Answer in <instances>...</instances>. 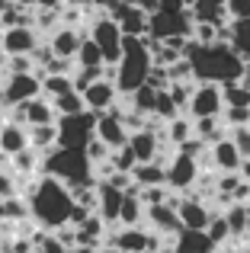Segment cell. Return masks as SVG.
I'll list each match as a JSON object with an SVG mask.
<instances>
[{"instance_id": "5b68a950", "label": "cell", "mask_w": 250, "mask_h": 253, "mask_svg": "<svg viewBox=\"0 0 250 253\" xmlns=\"http://www.w3.org/2000/svg\"><path fill=\"white\" fill-rule=\"evenodd\" d=\"M193 26L196 19L189 13V6H157L148 16V32L157 42H164L170 36H193Z\"/></svg>"}, {"instance_id": "74e56055", "label": "cell", "mask_w": 250, "mask_h": 253, "mask_svg": "<svg viewBox=\"0 0 250 253\" xmlns=\"http://www.w3.org/2000/svg\"><path fill=\"white\" fill-rule=\"evenodd\" d=\"M39 164H42V161L36 157V151H32V148H26L23 154H16V157H13V167H16L19 173H32V170L39 167Z\"/></svg>"}, {"instance_id": "8fae6325", "label": "cell", "mask_w": 250, "mask_h": 253, "mask_svg": "<svg viewBox=\"0 0 250 253\" xmlns=\"http://www.w3.org/2000/svg\"><path fill=\"white\" fill-rule=\"evenodd\" d=\"M39 32L36 26H10V29L0 36V48L6 55H32L39 48Z\"/></svg>"}, {"instance_id": "c3c4849f", "label": "cell", "mask_w": 250, "mask_h": 253, "mask_svg": "<svg viewBox=\"0 0 250 253\" xmlns=\"http://www.w3.org/2000/svg\"><path fill=\"white\" fill-rule=\"evenodd\" d=\"M93 253H116V250H93Z\"/></svg>"}, {"instance_id": "8d00e7d4", "label": "cell", "mask_w": 250, "mask_h": 253, "mask_svg": "<svg viewBox=\"0 0 250 253\" xmlns=\"http://www.w3.org/2000/svg\"><path fill=\"white\" fill-rule=\"evenodd\" d=\"M206 234L212 237L215 244H221L225 237H231V231H228V221H225V215H212V221H208Z\"/></svg>"}, {"instance_id": "f6af8a7d", "label": "cell", "mask_w": 250, "mask_h": 253, "mask_svg": "<svg viewBox=\"0 0 250 253\" xmlns=\"http://www.w3.org/2000/svg\"><path fill=\"white\" fill-rule=\"evenodd\" d=\"M10 3H16V6H36V0H10Z\"/></svg>"}, {"instance_id": "52a82bcc", "label": "cell", "mask_w": 250, "mask_h": 253, "mask_svg": "<svg viewBox=\"0 0 250 253\" xmlns=\"http://www.w3.org/2000/svg\"><path fill=\"white\" fill-rule=\"evenodd\" d=\"M39 93H42V77H36L32 71H26V74H6L3 86H0V103L23 106L29 99H36Z\"/></svg>"}, {"instance_id": "9a60e30c", "label": "cell", "mask_w": 250, "mask_h": 253, "mask_svg": "<svg viewBox=\"0 0 250 253\" xmlns=\"http://www.w3.org/2000/svg\"><path fill=\"white\" fill-rule=\"evenodd\" d=\"M196 176H199V164H196V157L186 154V151H180V154L170 161V167H167V186H173V189H186V186L196 183Z\"/></svg>"}, {"instance_id": "4dcf8cb0", "label": "cell", "mask_w": 250, "mask_h": 253, "mask_svg": "<svg viewBox=\"0 0 250 253\" xmlns=\"http://www.w3.org/2000/svg\"><path fill=\"white\" fill-rule=\"evenodd\" d=\"M128 96H131V103H135V106H131V109H135V112H141V116H148V112H151V116H154L157 90H154V86H151V84H141V86H138L135 93H128Z\"/></svg>"}, {"instance_id": "30bf717a", "label": "cell", "mask_w": 250, "mask_h": 253, "mask_svg": "<svg viewBox=\"0 0 250 253\" xmlns=\"http://www.w3.org/2000/svg\"><path fill=\"white\" fill-rule=\"evenodd\" d=\"M96 138H100L109 151L128 144V128H125V122H122L119 106H113L109 112H100V116H96Z\"/></svg>"}, {"instance_id": "d4e9b609", "label": "cell", "mask_w": 250, "mask_h": 253, "mask_svg": "<svg viewBox=\"0 0 250 253\" xmlns=\"http://www.w3.org/2000/svg\"><path fill=\"white\" fill-rule=\"evenodd\" d=\"M128 148L135 151L138 164H148V161H154V157H157V135L151 128H138V131H131V135H128Z\"/></svg>"}, {"instance_id": "2e32d148", "label": "cell", "mask_w": 250, "mask_h": 253, "mask_svg": "<svg viewBox=\"0 0 250 253\" xmlns=\"http://www.w3.org/2000/svg\"><path fill=\"white\" fill-rule=\"evenodd\" d=\"M81 42H83L81 29H74V26H58V29L51 32V39H48V48H51V55H55V58L74 61V55H77V48H81Z\"/></svg>"}, {"instance_id": "3957f363", "label": "cell", "mask_w": 250, "mask_h": 253, "mask_svg": "<svg viewBox=\"0 0 250 253\" xmlns=\"http://www.w3.org/2000/svg\"><path fill=\"white\" fill-rule=\"evenodd\" d=\"M151 68H154V58H151L148 39L144 36H125L122 39V58L116 61V74H113L119 93H135L141 84H148Z\"/></svg>"}, {"instance_id": "1f68e13d", "label": "cell", "mask_w": 250, "mask_h": 253, "mask_svg": "<svg viewBox=\"0 0 250 253\" xmlns=\"http://www.w3.org/2000/svg\"><path fill=\"white\" fill-rule=\"evenodd\" d=\"M42 90L48 93L51 99H55V96H64V93L74 90V77H71V74H45L42 77Z\"/></svg>"}, {"instance_id": "ab89813d", "label": "cell", "mask_w": 250, "mask_h": 253, "mask_svg": "<svg viewBox=\"0 0 250 253\" xmlns=\"http://www.w3.org/2000/svg\"><path fill=\"white\" fill-rule=\"evenodd\" d=\"M39 253H71V250L64 247L58 237H42V241H39Z\"/></svg>"}, {"instance_id": "277c9868", "label": "cell", "mask_w": 250, "mask_h": 253, "mask_svg": "<svg viewBox=\"0 0 250 253\" xmlns=\"http://www.w3.org/2000/svg\"><path fill=\"white\" fill-rule=\"evenodd\" d=\"M48 176L61 179L68 189H81V186H93V164H90L87 151L81 148H51V154L42 161Z\"/></svg>"}, {"instance_id": "7402d4cb", "label": "cell", "mask_w": 250, "mask_h": 253, "mask_svg": "<svg viewBox=\"0 0 250 253\" xmlns=\"http://www.w3.org/2000/svg\"><path fill=\"white\" fill-rule=\"evenodd\" d=\"M176 215H180L183 228H189V231H206V228H208V221H212L208 209H206L202 202H196V199L176 202Z\"/></svg>"}, {"instance_id": "6da1fadb", "label": "cell", "mask_w": 250, "mask_h": 253, "mask_svg": "<svg viewBox=\"0 0 250 253\" xmlns=\"http://www.w3.org/2000/svg\"><path fill=\"white\" fill-rule=\"evenodd\" d=\"M183 55L189 58V64H193V77L202 84H234V81H244V71H247V61L238 55V51L231 48L228 42H196V39H189L186 51Z\"/></svg>"}, {"instance_id": "4316f807", "label": "cell", "mask_w": 250, "mask_h": 253, "mask_svg": "<svg viewBox=\"0 0 250 253\" xmlns=\"http://www.w3.org/2000/svg\"><path fill=\"white\" fill-rule=\"evenodd\" d=\"M225 221H228V231L234 237H247L250 234V205H244V202L231 205L225 211Z\"/></svg>"}, {"instance_id": "f546056e", "label": "cell", "mask_w": 250, "mask_h": 253, "mask_svg": "<svg viewBox=\"0 0 250 253\" xmlns=\"http://www.w3.org/2000/svg\"><path fill=\"white\" fill-rule=\"evenodd\" d=\"M74 61L81 64V68H103V64H106V58H103L100 45H96L93 39H90V36H83V42H81V48H77Z\"/></svg>"}, {"instance_id": "7bdbcfd3", "label": "cell", "mask_w": 250, "mask_h": 253, "mask_svg": "<svg viewBox=\"0 0 250 253\" xmlns=\"http://www.w3.org/2000/svg\"><path fill=\"white\" fill-rule=\"evenodd\" d=\"M93 3H96V6H103V10H109V13H113L116 6H119V0H93Z\"/></svg>"}, {"instance_id": "7c38bea8", "label": "cell", "mask_w": 250, "mask_h": 253, "mask_svg": "<svg viewBox=\"0 0 250 253\" xmlns=\"http://www.w3.org/2000/svg\"><path fill=\"white\" fill-rule=\"evenodd\" d=\"M113 250L116 253H154L157 250V234H148L135 224V228H122L113 237Z\"/></svg>"}, {"instance_id": "7dc6e473", "label": "cell", "mask_w": 250, "mask_h": 253, "mask_svg": "<svg viewBox=\"0 0 250 253\" xmlns=\"http://www.w3.org/2000/svg\"><path fill=\"white\" fill-rule=\"evenodd\" d=\"M154 253H176V250H161V247H157V250H154Z\"/></svg>"}, {"instance_id": "d6a6232c", "label": "cell", "mask_w": 250, "mask_h": 253, "mask_svg": "<svg viewBox=\"0 0 250 253\" xmlns=\"http://www.w3.org/2000/svg\"><path fill=\"white\" fill-rule=\"evenodd\" d=\"M51 103H55V112H58V116H77V112L87 109V106H83V96L77 90L64 93V96H55Z\"/></svg>"}, {"instance_id": "b9f144b4", "label": "cell", "mask_w": 250, "mask_h": 253, "mask_svg": "<svg viewBox=\"0 0 250 253\" xmlns=\"http://www.w3.org/2000/svg\"><path fill=\"white\" fill-rule=\"evenodd\" d=\"M36 6H42V10H61L64 0H36Z\"/></svg>"}, {"instance_id": "4fadbf2b", "label": "cell", "mask_w": 250, "mask_h": 253, "mask_svg": "<svg viewBox=\"0 0 250 253\" xmlns=\"http://www.w3.org/2000/svg\"><path fill=\"white\" fill-rule=\"evenodd\" d=\"M144 218L151 221V228L157 231V234H176V231H183V221L180 215H176V202H157V205H144Z\"/></svg>"}, {"instance_id": "bcb514c9", "label": "cell", "mask_w": 250, "mask_h": 253, "mask_svg": "<svg viewBox=\"0 0 250 253\" xmlns=\"http://www.w3.org/2000/svg\"><path fill=\"white\" fill-rule=\"evenodd\" d=\"M119 3H128V6H138V0H119Z\"/></svg>"}, {"instance_id": "681fc988", "label": "cell", "mask_w": 250, "mask_h": 253, "mask_svg": "<svg viewBox=\"0 0 250 253\" xmlns=\"http://www.w3.org/2000/svg\"><path fill=\"white\" fill-rule=\"evenodd\" d=\"M241 253H250V250H241Z\"/></svg>"}, {"instance_id": "603a6c76", "label": "cell", "mask_w": 250, "mask_h": 253, "mask_svg": "<svg viewBox=\"0 0 250 253\" xmlns=\"http://www.w3.org/2000/svg\"><path fill=\"white\" fill-rule=\"evenodd\" d=\"M193 19L196 23H212V26H225L228 16V0H193Z\"/></svg>"}, {"instance_id": "484cf974", "label": "cell", "mask_w": 250, "mask_h": 253, "mask_svg": "<svg viewBox=\"0 0 250 253\" xmlns=\"http://www.w3.org/2000/svg\"><path fill=\"white\" fill-rule=\"evenodd\" d=\"M131 179L138 183V189H148V186H164V183H167V170H164L157 161H148V164H138V167L131 170Z\"/></svg>"}, {"instance_id": "9c48e42d", "label": "cell", "mask_w": 250, "mask_h": 253, "mask_svg": "<svg viewBox=\"0 0 250 253\" xmlns=\"http://www.w3.org/2000/svg\"><path fill=\"white\" fill-rule=\"evenodd\" d=\"M90 39H93L96 45H100L103 58H106V64H116L122 58V29L119 23H116L113 16H100L93 26H90Z\"/></svg>"}, {"instance_id": "8992f818", "label": "cell", "mask_w": 250, "mask_h": 253, "mask_svg": "<svg viewBox=\"0 0 250 253\" xmlns=\"http://www.w3.org/2000/svg\"><path fill=\"white\" fill-rule=\"evenodd\" d=\"M93 135H96V112H90V109L58 119V148H81L83 151Z\"/></svg>"}, {"instance_id": "e575fe53", "label": "cell", "mask_w": 250, "mask_h": 253, "mask_svg": "<svg viewBox=\"0 0 250 253\" xmlns=\"http://www.w3.org/2000/svg\"><path fill=\"white\" fill-rule=\"evenodd\" d=\"M154 116H161V119H176V103H173V96H170V90H157V103H154Z\"/></svg>"}, {"instance_id": "60d3db41", "label": "cell", "mask_w": 250, "mask_h": 253, "mask_svg": "<svg viewBox=\"0 0 250 253\" xmlns=\"http://www.w3.org/2000/svg\"><path fill=\"white\" fill-rule=\"evenodd\" d=\"M10 196H16V179H13L10 173L0 170V202H3V199H10Z\"/></svg>"}, {"instance_id": "ac0fdd59", "label": "cell", "mask_w": 250, "mask_h": 253, "mask_svg": "<svg viewBox=\"0 0 250 253\" xmlns=\"http://www.w3.org/2000/svg\"><path fill=\"white\" fill-rule=\"evenodd\" d=\"M109 16L119 23L122 36H148V13L141 6H128V3H119Z\"/></svg>"}, {"instance_id": "7a4b0ae2", "label": "cell", "mask_w": 250, "mask_h": 253, "mask_svg": "<svg viewBox=\"0 0 250 253\" xmlns=\"http://www.w3.org/2000/svg\"><path fill=\"white\" fill-rule=\"evenodd\" d=\"M26 205H29V215L36 218V224H42V228H48V231H61L64 224H71V215H74L77 202H74V192H71L61 179L45 173L29 189Z\"/></svg>"}, {"instance_id": "e0dca14e", "label": "cell", "mask_w": 250, "mask_h": 253, "mask_svg": "<svg viewBox=\"0 0 250 253\" xmlns=\"http://www.w3.org/2000/svg\"><path fill=\"white\" fill-rule=\"evenodd\" d=\"M29 148V128L19 122H0V154L3 157H16Z\"/></svg>"}, {"instance_id": "44dd1931", "label": "cell", "mask_w": 250, "mask_h": 253, "mask_svg": "<svg viewBox=\"0 0 250 253\" xmlns=\"http://www.w3.org/2000/svg\"><path fill=\"white\" fill-rule=\"evenodd\" d=\"M241 151L234 148V141L231 138H218V141L212 144V164L218 167L221 173H238L241 170Z\"/></svg>"}, {"instance_id": "5bb4252c", "label": "cell", "mask_w": 250, "mask_h": 253, "mask_svg": "<svg viewBox=\"0 0 250 253\" xmlns=\"http://www.w3.org/2000/svg\"><path fill=\"white\" fill-rule=\"evenodd\" d=\"M83 96V106H87L90 112H96V116H100V112H109L116 106V96H119V86H116L113 81H96V84H90L87 90L81 93Z\"/></svg>"}, {"instance_id": "d590c367", "label": "cell", "mask_w": 250, "mask_h": 253, "mask_svg": "<svg viewBox=\"0 0 250 253\" xmlns=\"http://www.w3.org/2000/svg\"><path fill=\"white\" fill-rule=\"evenodd\" d=\"M228 138H231L234 148L241 151V157H250V125H238V128H231Z\"/></svg>"}, {"instance_id": "d6986e66", "label": "cell", "mask_w": 250, "mask_h": 253, "mask_svg": "<svg viewBox=\"0 0 250 253\" xmlns=\"http://www.w3.org/2000/svg\"><path fill=\"white\" fill-rule=\"evenodd\" d=\"M122 199H125V192L119 189V186L106 183V179H103V183L96 186V211H100L103 221H119Z\"/></svg>"}, {"instance_id": "ba28073f", "label": "cell", "mask_w": 250, "mask_h": 253, "mask_svg": "<svg viewBox=\"0 0 250 253\" xmlns=\"http://www.w3.org/2000/svg\"><path fill=\"white\" fill-rule=\"evenodd\" d=\"M189 116L193 119H218L225 112V93L218 84H199L193 86V96H189Z\"/></svg>"}, {"instance_id": "cb8c5ba5", "label": "cell", "mask_w": 250, "mask_h": 253, "mask_svg": "<svg viewBox=\"0 0 250 253\" xmlns=\"http://www.w3.org/2000/svg\"><path fill=\"white\" fill-rule=\"evenodd\" d=\"M173 250L176 253H215V250H218V244H215L206 231H189V228H183L180 237H176V247Z\"/></svg>"}, {"instance_id": "f1b7e54d", "label": "cell", "mask_w": 250, "mask_h": 253, "mask_svg": "<svg viewBox=\"0 0 250 253\" xmlns=\"http://www.w3.org/2000/svg\"><path fill=\"white\" fill-rule=\"evenodd\" d=\"M141 218H144V202H141V196H138V192H125V199H122V211H119V221L125 224V228H135Z\"/></svg>"}, {"instance_id": "f35d334b", "label": "cell", "mask_w": 250, "mask_h": 253, "mask_svg": "<svg viewBox=\"0 0 250 253\" xmlns=\"http://www.w3.org/2000/svg\"><path fill=\"white\" fill-rule=\"evenodd\" d=\"M231 19H250V0H228Z\"/></svg>"}, {"instance_id": "ffe728a7", "label": "cell", "mask_w": 250, "mask_h": 253, "mask_svg": "<svg viewBox=\"0 0 250 253\" xmlns=\"http://www.w3.org/2000/svg\"><path fill=\"white\" fill-rule=\"evenodd\" d=\"M218 39L250 61V19H231V26H218Z\"/></svg>"}, {"instance_id": "83f0119b", "label": "cell", "mask_w": 250, "mask_h": 253, "mask_svg": "<svg viewBox=\"0 0 250 253\" xmlns=\"http://www.w3.org/2000/svg\"><path fill=\"white\" fill-rule=\"evenodd\" d=\"M29 148L32 151L58 148V122L55 125H29Z\"/></svg>"}, {"instance_id": "836d02e7", "label": "cell", "mask_w": 250, "mask_h": 253, "mask_svg": "<svg viewBox=\"0 0 250 253\" xmlns=\"http://www.w3.org/2000/svg\"><path fill=\"white\" fill-rule=\"evenodd\" d=\"M170 141H176V144H186L189 138H193V122H189V119H170Z\"/></svg>"}, {"instance_id": "ee69618b", "label": "cell", "mask_w": 250, "mask_h": 253, "mask_svg": "<svg viewBox=\"0 0 250 253\" xmlns=\"http://www.w3.org/2000/svg\"><path fill=\"white\" fill-rule=\"evenodd\" d=\"M64 3H71V6H77V10H83V6H90L93 0H64Z\"/></svg>"}]
</instances>
